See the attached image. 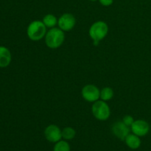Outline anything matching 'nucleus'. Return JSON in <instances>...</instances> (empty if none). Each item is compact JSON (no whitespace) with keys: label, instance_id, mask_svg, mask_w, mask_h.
I'll return each instance as SVG.
<instances>
[{"label":"nucleus","instance_id":"nucleus-1","mask_svg":"<svg viewBox=\"0 0 151 151\" xmlns=\"http://www.w3.org/2000/svg\"><path fill=\"white\" fill-rule=\"evenodd\" d=\"M65 40L64 31L60 28H51L45 35V43L50 49H57L63 44Z\"/></svg>","mask_w":151,"mask_h":151},{"label":"nucleus","instance_id":"nucleus-2","mask_svg":"<svg viewBox=\"0 0 151 151\" xmlns=\"http://www.w3.org/2000/svg\"><path fill=\"white\" fill-rule=\"evenodd\" d=\"M47 27L42 21L35 20L31 22L27 29L28 38L34 41H38L45 37L47 34Z\"/></svg>","mask_w":151,"mask_h":151},{"label":"nucleus","instance_id":"nucleus-3","mask_svg":"<svg viewBox=\"0 0 151 151\" xmlns=\"http://www.w3.org/2000/svg\"><path fill=\"white\" fill-rule=\"evenodd\" d=\"M109 32V26L103 21H97L94 22L89 28L88 33L93 41H99L103 40L107 35Z\"/></svg>","mask_w":151,"mask_h":151},{"label":"nucleus","instance_id":"nucleus-4","mask_svg":"<svg viewBox=\"0 0 151 151\" xmlns=\"http://www.w3.org/2000/svg\"><path fill=\"white\" fill-rule=\"evenodd\" d=\"M93 115L97 119L100 121H106L111 115V110L109 105L106 101L97 100L94 102L91 107Z\"/></svg>","mask_w":151,"mask_h":151},{"label":"nucleus","instance_id":"nucleus-5","mask_svg":"<svg viewBox=\"0 0 151 151\" xmlns=\"http://www.w3.org/2000/svg\"><path fill=\"white\" fill-rule=\"evenodd\" d=\"M82 97L84 100L89 103H94L100 98V91L96 86L92 84L86 85L82 88Z\"/></svg>","mask_w":151,"mask_h":151},{"label":"nucleus","instance_id":"nucleus-6","mask_svg":"<svg viewBox=\"0 0 151 151\" xmlns=\"http://www.w3.org/2000/svg\"><path fill=\"white\" fill-rule=\"evenodd\" d=\"M58 24L63 31H70L76 24V19L71 13H64L58 19Z\"/></svg>","mask_w":151,"mask_h":151},{"label":"nucleus","instance_id":"nucleus-7","mask_svg":"<svg viewBox=\"0 0 151 151\" xmlns=\"http://www.w3.org/2000/svg\"><path fill=\"white\" fill-rule=\"evenodd\" d=\"M44 136L47 141L56 143L62 139V131L56 125H50L45 128Z\"/></svg>","mask_w":151,"mask_h":151},{"label":"nucleus","instance_id":"nucleus-8","mask_svg":"<svg viewBox=\"0 0 151 151\" xmlns=\"http://www.w3.org/2000/svg\"><path fill=\"white\" fill-rule=\"evenodd\" d=\"M133 134H136L138 137H145L150 131V125L143 119H137L134 122L131 126Z\"/></svg>","mask_w":151,"mask_h":151},{"label":"nucleus","instance_id":"nucleus-9","mask_svg":"<svg viewBox=\"0 0 151 151\" xmlns=\"http://www.w3.org/2000/svg\"><path fill=\"white\" fill-rule=\"evenodd\" d=\"M112 132L114 135L120 140L123 141L130 134V127L127 126L122 121H118L112 125Z\"/></svg>","mask_w":151,"mask_h":151},{"label":"nucleus","instance_id":"nucleus-10","mask_svg":"<svg viewBox=\"0 0 151 151\" xmlns=\"http://www.w3.org/2000/svg\"><path fill=\"white\" fill-rule=\"evenodd\" d=\"M11 53L5 47L0 46V67L4 68L9 66L11 62Z\"/></svg>","mask_w":151,"mask_h":151},{"label":"nucleus","instance_id":"nucleus-11","mask_svg":"<svg viewBox=\"0 0 151 151\" xmlns=\"http://www.w3.org/2000/svg\"><path fill=\"white\" fill-rule=\"evenodd\" d=\"M125 144L127 145L129 148L132 149V150H137L139 147L141 146V139H140L139 137L137 136L134 134H129L126 137L125 139Z\"/></svg>","mask_w":151,"mask_h":151},{"label":"nucleus","instance_id":"nucleus-12","mask_svg":"<svg viewBox=\"0 0 151 151\" xmlns=\"http://www.w3.org/2000/svg\"><path fill=\"white\" fill-rule=\"evenodd\" d=\"M42 22L47 27L53 28L58 24V19L54 15L47 14L43 18Z\"/></svg>","mask_w":151,"mask_h":151},{"label":"nucleus","instance_id":"nucleus-13","mask_svg":"<svg viewBox=\"0 0 151 151\" xmlns=\"http://www.w3.org/2000/svg\"><path fill=\"white\" fill-rule=\"evenodd\" d=\"M114 97V91L110 87H105L100 91V99L103 101H109Z\"/></svg>","mask_w":151,"mask_h":151},{"label":"nucleus","instance_id":"nucleus-14","mask_svg":"<svg viewBox=\"0 0 151 151\" xmlns=\"http://www.w3.org/2000/svg\"><path fill=\"white\" fill-rule=\"evenodd\" d=\"M76 136V131L72 127H66L62 130V138L65 140H72Z\"/></svg>","mask_w":151,"mask_h":151},{"label":"nucleus","instance_id":"nucleus-15","mask_svg":"<svg viewBox=\"0 0 151 151\" xmlns=\"http://www.w3.org/2000/svg\"><path fill=\"white\" fill-rule=\"evenodd\" d=\"M70 145L65 140H60L55 143L53 151H70Z\"/></svg>","mask_w":151,"mask_h":151},{"label":"nucleus","instance_id":"nucleus-16","mask_svg":"<svg viewBox=\"0 0 151 151\" xmlns=\"http://www.w3.org/2000/svg\"><path fill=\"white\" fill-rule=\"evenodd\" d=\"M134 119L133 118V116H130V115H126L123 117V119H122V122L128 127H131L132 125V124L134 123Z\"/></svg>","mask_w":151,"mask_h":151},{"label":"nucleus","instance_id":"nucleus-17","mask_svg":"<svg viewBox=\"0 0 151 151\" xmlns=\"http://www.w3.org/2000/svg\"><path fill=\"white\" fill-rule=\"evenodd\" d=\"M99 1L103 6L108 7V6H110L113 4L114 0H99Z\"/></svg>","mask_w":151,"mask_h":151},{"label":"nucleus","instance_id":"nucleus-18","mask_svg":"<svg viewBox=\"0 0 151 151\" xmlns=\"http://www.w3.org/2000/svg\"><path fill=\"white\" fill-rule=\"evenodd\" d=\"M89 1H97V0H89Z\"/></svg>","mask_w":151,"mask_h":151}]
</instances>
